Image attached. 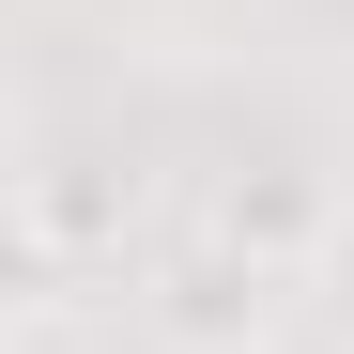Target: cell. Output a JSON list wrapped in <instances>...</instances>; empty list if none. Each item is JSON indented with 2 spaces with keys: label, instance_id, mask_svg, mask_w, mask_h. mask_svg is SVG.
<instances>
[{
  "label": "cell",
  "instance_id": "4",
  "mask_svg": "<svg viewBox=\"0 0 354 354\" xmlns=\"http://www.w3.org/2000/svg\"><path fill=\"white\" fill-rule=\"evenodd\" d=\"M324 292H339V339H354V216H339V247H324Z\"/></svg>",
  "mask_w": 354,
  "mask_h": 354
},
{
  "label": "cell",
  "instance_id": "3",
  "mask_svg": "<svg viewBox=\"0 0 354 354\" xmlns=\"http://www.w3.org/2000/svg\"><path fill=\"white\" fill-rule=\"evenodd\" d=\"M124 216H139V185L108 154H62V139H31V169H16V247L62 277V262H124Z\"/></svg>",
  "mask_w": 354,
  "mask_h": 354
},
{
  "label": "cell",
  "instance_id": "1",
  "mask_svg": "<svg viewBox=\"0 0 354 354\" xmlns=\"http://www.w3.org/2000/svg\"><path fill=\"white\" fill-rule=\"evenodd\" d=\"M277 262L247 247H216V231H185V247H154V292H139V324L154 354H277Z\"/></svg>",
  "mask_w": 354,
  "mask_h": 354
},
{
  "label": "cell",
  "instance_id": "2",
  "mask_svg": "<svg viewBox=\"0 0 354 354\" xmlns=\"http://www.w3.org/2000/svg\"><path fill=\"white\" fill-rule=\"evenodd\" d=\"M339 216H354V201L324 185L308 154H247V169H216V185H201V231H216V247H247V262H277V277H324Z\"/></svg>",
  "mask_w": 354,
  "mask_h": 354
}]
</instances>
